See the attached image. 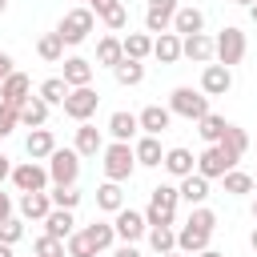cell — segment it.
<instances>
[{"mask_svg":"<svg viewBox=\"0 0 257 257\" xmlns=\"http://www.w3.org/2000/svg\"><path fill=\"white\" fill-rule=\"evenodd\" d=\"M213 229H217V213L205 209V205H193L189 221L177 229V249H181V253H201V249H209Z\"/></svg>","mask_w":257,"mask_h":257,"instance_id":"cell-1","label":"cell"},{"mask_svg":"<svg viewBox=\"0 0 257 257\" xmlns=\"http://www.w3.org/2000/svg\"><path fill=\"white\" fill-rule=\"evenodd\" d=\"M177 205H181V189H177V185H157V189L149 193L145 221H149V225H173V221H177Z\"/></svg>","mask_w":257,"mask_h":257,"instance_id":"cell-2","label":"cell"},{"mask_svg":"<svg viewBox=\"0 0 257 257\" xmlns=\"http://www.w3.org/2000/svg\"><path fill=\"white\" fill-rule=\"evenodd\" d=\"M104 161V177L108 181H128L133 173H137V153H133V145L128 141H112V145H104V153H100Z\"/></svg>","mask_w":257,"mask_h":257,"instance_id":"cell-3","label":"cell"},{"mask_svg":"<svg viewBox=\"0 0 257 257\" xmlns=\"http://www.w3.org/2000/svg\"><path fill=\"white\" fill-rule=\"evenodd\" d=\"M169 112H173V116H185V120H201V116L213 112V108H209V96H205L201 88L181 84V88L169 92Z\"/></svg>","mask_w":257,"mask_h":257,"instance_id":"cell-4","label":"cell"},{"mask_svg":"<svg viewBox=\"0 0 257 257\" xmlns=\"http://www.w3.org/2000/svg\"><path fill=\"white\" fill-rule=\"evenodd\" d=\"M92 24H96V12L84 4V8H68V12L60 16L56 32H60V40H64V44H84V40H88V32H92Z\"/></svg>","mask_w":257,"mask_h":257,"instance_id":"cell-5","label":"cell"},{"mask_svg":"<svg viewBox=\"0 0 257 257\" xmlns=\"http://www.w3.org/2000/svg\"><path fill=\"white\" fill-rule=\"evenodd\" d=\"M213 44H217V64H225V68H233V64H241L245 60V32L237 28V24H225L217 36H213Z\"/></svg>","mask_w":257,"mask_h":257,"instance_id":"cell-6","label":"cell"},{"mask_svg":"<svg viewBox=\"0 0 257 257\" xmlns=\"http://www.w3.org/2000/svg\"><path fill=\"white\" fill-rule=\"evenodd\" d=\"M96 104H100V92L92 88V84H80V88H68V96H64V116H72L76 124L80 120H88L92 112H96Z\"/></svg>","mask_w":257,"mask_h":257,"instance_id":"cell-7","label":"cell"},{"mask_svg":"<svg viewBox=\"0 0 257 257\" xmlns=\"http://www.w3.org/2000/svg\"><path fill=\"white\" fill-rule=\"evenodd\" d=\"M48 177H52V185H76V177H80V153L76 149H56L48 157Z\"/></svg>","mask_w":257,"mask_h":257,"instance_id":"cell-8","label":"cell"},{"mask_svg":"<svg viewBox=\"0 0 257 257\" xmlns=\"http://www.w3.org/2000/svg\"><path fill=\"white\" fill-rule=\"evenodd\" d=\"M48 165H40V161H24V165H16L12 169V185L20 189V193H44L48 189Z\"/></svg>","mask_w":257,"mask_h":257,"instance_id":"cell-9","label":"cell"},{"mask_svg":"<svg viewBox=\"0 0 257 257\" xmlns=\"http://www.w3.org/2000/svg\"><path fill=\"white\" fill-rule=\"evenodd\" d=\"M229 169H237V157H229L221 145H209V149L197 157V173H201V177H209V181H221Z\"/></svg>","mask_w":257,"mask_h":257,"instance_id":"cell-10","label":"cell"},{"mask_svg":"<svg viewBox=\"0 0 257 257\" xmlns=\"http://www.w3.org/2000/svg\"><path fill=\"white\" fill-rule=\"evenodd\" d=\"M112 229H116V241H141V237H149V221H145V213H137V209H116V217H112Z\"/></svg>","mask_w":257,"mask_h":257,"instance_id":"cell-11","label":"cell"},{"mask_svg":"<svg viewBox=\"0 0 257 257\" xmlns=\"http://www.w3.org/2000/svg\"><path fill=\"white\" fill-rule=\"evenodd\" d=\"M177 8H181L177 0H149V8H145V32H169Z\"/></svg>","mask_w":257,"mask_h":257,"instance_id":"cell-12","label":"cell"},{"mask_svg":"<svg viewBox=\"0 0 257 257\" xmlns=\"http://www.w3.org/2000/svg\"><path fill=\"white\" fill-rule=\"evenodd\" d=\"M181 56H189L193 64H209L217 56V44H213V36L193 32V36H181Z\"/></svg>","mask_w":257,"mask_h":257,"instance_id":"cell-13","label":"cell"},{"mask_svg":"<svg viewBox=\"0 0 257 257\" xmlns=\"http://www.w3.org/2000/svg\"><path fill=\"white\" fill-rule=\"evenodd\" d=\"M233 88V72L225 68V64H205V72H201V92L205 96H225Z\"/></svg>","mask_w":257,"mask_h":257,"instance_id":"cell-14","label":"cell"},{"mask_svg":"<svg viewBox=\"0 0 257 257\" xmlns=\"http://www.w3.org/2000/svg\"><path fill=\"white\" fill-rule=\"evenodd\" d=\"M28 96H32V80H28L24 72H12V76L0 84V100H4V104H12V108H20Z\"/></svg>","mask_w":257,"mask_h":257,"instance_id":"cell-15","label":"cell"},{"mask_svg":"<svg viewBox=\"0 0 257 257\" xmlns=\"http://www.w3.org/2000/svg\"><path fill=\"white\" fill-rule=\"evenodd\" d=\"M137 120H141V133L161 137V133L173 124V112H169L165 104H149V108H141V112H137Z\"/></svg>","mask_w":257,"mask_h":257,"instance_id":"cell-16","label":"cell"},{"mask_svg":"<svg viewBox=\"0 0 257 257\" xmlns=\"http://www.w3.org/2000/svg\"><path fill=\"white\" fill-rule=\"evenodd\" d=\"M88 8L104 20V28H112V32H120L124 24H128V12H124V4L120 0H88Z\"/></svg>","mask_w":257,"mask_h":257,"instance_id":"cell-17","label":"cell"},{"mask_svg":"<svg viewBox=\"0 0 257 257\" xmlns=\"http://www.w3.org/2000/svg\"><path fill=\"white\" fill-rule=\"evenodd\" d=\"M24 153H28L32 161H48V157L56 153V137H52V128H32L28 141H24Z\"/></svg>","mask_w":257,"mask_h":257,"instance_id":"cell-18","label":"cell"},{"mask_svg":"<svg viewBox=\"0 0 257 257\" xmlns=\"http://www.w3.org/2000/svg\"><path fill=\"white\" fill-rule=\"evenodd\" d=\"M48 213H52L48 189H44V193H20V217H24V221H44Z\"/></svg>","mask_w":257,"mask_h":257,"instance_id":"cell-19","label":"cell"},{"mask_svg":"<svg viewBox=\"0 0 257 257\" xmlns=\"http://www.w3.org/2000/svg\"><path fill=\"white\" fill-rule=\"evenodd\" d=\"M44 233L68 241V237L76 233V217H72V209H56V205H52V213L44 217Z\"/></svg>","mask_w":257,"mask_h":257,"instance_id":"cell-20","label":"cell"},{"mask_svg":"<svg viewBox=\"0 0 257 257\" xmlns=\"http://www.w3.org/2000/svg\"><path fill=\"white\" fill-rule=\"evenodd\" d=\"M173 32H177V36H193V32H205V12H201V8H193V4L177 8V16H173Z\"/></svg>","mask_w":257,"mask_h":257,"instance_id":"cell-21","label":"cell"},{"mask_svg":"<svg viewBox=\"0 0 257 257\" xmlns=\"http://www.w3.org/2000/svg\"><path fill=\"white\" fill-rule=\"evenodd\" d=\"M141 133V120H137V112H124V108H116L112 116H108V137L112 141H133Z\"/></svg>","mask_w":257,"mask_h":257,"instance_id":"cell-22","label":"cell"},{"mask_svg":"<svg viewBox=\"0 0 257 257\" xmlns=\"http://www.w3.org/2000/svg\"><path fill=\"white\" fill-rule=\"evenodd\" d=\"M173 177H189V173H197V157L185 149V145H173L169 153H165V161H161Z\"/></svg>","mask_w":257,"mask_h":257,"instance_id":"cell-23","label":"cell"},{"mask_svg":"<svg viewBox=\"0 0 257 257\" xmlns=\"http://www.w3.org/2000/svg\"><path fill=\"white\" fill-rule=\"evenodd\" d=\"M153 56L161 64H177L181 60V36L177 32H157L153 36Z\"/></svg>","mask_w":257,"mask_h":257,"instance_id":"cell-24","label":"cell"},{"mask_svg":"<svg viewBox=\"0 0 257 257\" xmlns=\"http://www.w3.org/2000/svg\"><path fill=\"white\" fill-rule=\"evenodd\" d=\"M76 153H80V157H96V153H104V137H100L96 124L80 120V128H76Z\"/></svg>","mask_w":257,"mask_h":257,"instance_id":"cell-25","label":"cell"},{"mask_svg":"<svg viewBox=\"0 0 257 257\" xmlns=\"http://www.w3.org/2000/svg\"><path fill=\"white\" fill-rule=\"evenodd\" d=\"M181 201H189V205H205L209 201V177H201V173H189V177H181Z\"/></svg>","mask_w":257,"mask_h":257,"instance_id":"cell-26","label":"cell"},{"mask_svg":"<svg viewBox=\"0 0 257 257\" xmlns=\"http://www.w3.org/2000/svg\"><path fill=\"white\" fill-rule=\"evenodd\" d=\"M48 100L44 96H28L24 104H20V124H28V128H44V120H48Z\"/></svg>","mask_w":257,"mask_h":257,"instance_id":"cell-27","label":"cell"},{"mask_svg":"<svg viewBox=\"0 0 257 257\" xmlns=\"http://www.w3.org/2000/svg\"><path fill=\"white\" fill-rule=\"evenodd\" d=\"M133 153H137V165H145V169H157V165L165 161V153H161V137H149V133L133 145Z\"/></svg>","mask_w":257,"mask_h":257,"instance_id":"cell-28","label":"cell"},{"mask_svg":"<svg viewBox=\"0 0 257 257\" xmlns=\"http://www.w3.org/2000/svg\"><path fill=\"white\" fill-rule=\"evenodd\" d=\"M84 237H88V245H92L96 253H104V249L116 245V229H112V221H92V225H84Z\"/></svg>","mask_w":257,"mask_h":257,"instance_id":"cell-29","label":"cell"},{"mask_svg":"<svg viewBox=\"0 0 257 257\" xmlns=\"http://www.w3.org/2000/svg\"><path fill=\"white\" fill-rule=\"evenodd\" d=\"M120 60H124V44H120V36H100V40H96V64L116 68Z\"/></svg>","mask_w":257,"mask_h":257,"instance_id":"cell-30","label":"cell"},{"mask_svg":"<svg viewBox=\"0 0 257 257\" xmlns=\"http://www.w3.org/2000/svg\"><path fill=\"white\" fill-rule=\"evenodd\" d=\"M64 80H68V88L92 84V60H84V56H68V60H64Z\"/></svg>","mask_w":257,"mask_h":257,"instance_id":"cell-31","label":"cell"},{"mask_svg":"<svg viewBox=\"0 0 257 257\" xmlns=\"http://www.w3.org/2000/svg\"><path fill=\"white\" fill-rule=\"evenodd\" d=\"M225 128H229V120H225V116H217V112H205V116L197 120V133H201V141H205V145H217V141L225 137Z\"/></svg>","mask_w":257,"mask_h":257,"instance_id":"cell-32","label":"cell"},{"mask_svg":"<svg viewBox=\"0 0 257 257\" xmlns=\"http://www.w3.org/2000/svg\"><path fill=\"white\" fill-rule=\"evenodd\" d=\"M96 209H104V213H116V209H124L120 181H104V185L96 189Z\"/></svg>","mask_w":257,"mask_h":257,"instance_id":"cell-33","label":"cell"},{"mask_svg":"<svg viewBox=\"0 0 257 257\" xmlns=\"http://www.w3.org/2000/svg\"><path fill=\"white\" fill-rule=\"evenodd\" d=\"M149 245H153L157 257L161 253H173L177 249V229L173 225H149Z\"/></svg>","mask_w":257,"mask_h":257,"instance_id":"cell-34","label":"cell"},{"mask_svg":"<svg viewBox=\"0 0 257 257\" xmlns=\"http://www.w3.org/2000/svg\"><path fill=\"white\" fill-rule=\"evenodd\" d=\"M120 44H124V56H128V60H145V56H153V36H149V32H128Z\"/></svg>","mask_w":257,"mask_h":257,"instance_id":"cell-35","label":"cell"},{"mask_svg":"<svg viewBox=\"0 0 257 257\" xmlns=\"http://www.w3.org/2000/svg\"><path fill=\"white\" fill-rule=\"evenodd\" d=\"M36 52H40V60L60 64V60H64V40H60V32H44V36L36 40Z\"/></svg>","mask_w":257,"mask_h":257,"instance_id":"cell-36","label":"cell"},{"mask_svg":"<svg viewBox=\"0 0 257 257\" xmlns=\"http://www.w3.org/2000/svg\"><path fill=\"white\" fill-rule=\"evenodd\" d=\"M112 76H116V84L133 88V84H141V80H145V64H141V60H128V56H124V60H120V64L112 68Z\"/></svg>","mask_w":257,"mask_h":257,"instance_id":"cell-37","label":"cell"},{"mask_svg":"<svg viewBox=\"0 0 257 257\" xmlns=\"http://www.w3.org/2000/svg\"><path fill=\"white\" fill-rule=\"evenodd\" d=\"M217 145H221V149H225L229 157H237V161H241V157H245V149H249V137H245V128L229 124V128H225V137H221Z\"/></svg>","mask_w":257,"mask_h":257,"instance_id":"cell-38","label":"cell"},{"mask_svg":"<svg viewBox=\"0 0 257 257\" xmlns=\"http://www.w3.org/2000/svg\"><path fill=\"white\" fill-rule=\"evenodd\" d=\"M221 185H225L229 197H245V193H253V177L241 173V169H229V173L221 177Z\"/></svg>","mask_w":257,"mask_h":257,"instance_id":"cell-39","label":"cell"},{"mask_svg":"<svg viewBox=\"0 0 257 257\" xmlns=\"http://www.w3.org/2000/svg\"><path fill=\"white\" fill-rule=\"evenodd\" d=\"M40 96H44L48 104H64V96H68V80H64V76H48V80L40 84Z\"/></svg>","mask_w":257,"mask_h":257,"instance_id":"cell-40","label":"cell"},{"mask_svg":"<svg viewBox=\"0 0 257 257\" xmlns=\"http://www.w3.org/2000/svg\"><path fill=\"white\" fill-rule=\"evenodd\" d=\"M32 253L36 257H68V249H64V241L60 237H36V245H32Z\"/></svg>","mask_w":257,"mask_h":257,"instance_id":"cell-41","label":"cell"},{"mask_svg":"<svg viewBox=\"0 0 257 257\" xmlns=\"http://www.w3.org/2000/svg\"><path fill=\"white\" fill-rule=\"evenodd\" d=\"M48 197H52V205H56V209H76V205H80V193H76L72 185H52V193H48Z\"/></svg>","mask_w":257,"mask_h":257,"instance_id":"cell-42","label":"cell"},{"mask_svg":"<svg viewBox=\"0 0 257 257\" xmlns=\"http://www.w3.org/2000/svg\"><path fill=\"white\" fill-rule=\"evenodd\" d=\"M64 249H68V257H96V249L88 245V237H84V229H76L68 241H64Z\"/></svg>","mask_w":257,"mask_h":257,"instance_id":"cell-43","label":"cell"},{"mask_svg":"<svg viewBox=\"0 0 257 257\" xmlns=\"http://www.w3.org/2000/svg\"><path fill=\"white\" fill-rule=\"evenodd\" d=\"M20 237H24V221H20V217L0 221V241H4V245H16Z\"/></svg>","mask_w":257,"mask_h":257,"instance_id":"cell-44","label":"cell"},{"mask_svg":"<svg viewBox=\"0 0 257 257\" xmlns=\"http://www.w3.org/2000/svg\"><path fill=\"white\" fill-rule=\"evenodd\" d=\"M16 124H20V108H12V104L0 100V137H8Z\"/></svg>","mask_w":257,"mask_h":257,"instance_id":"cell-45","label":"cell"},{"mask_svg":"<svg viewBox=\"0 0 257 257\" xmlns=\"http://www.w3.org/2000/svg\"><path fill=\"white\" fill-rule=\"evenodd\" d=\"M112 257H141V249H137L133 241H120V245L112 249Z\"/></svg>","mask_w":257,"mask_h":257,"instance_id":"cell-46","label":"cell"},{"mask_svg":"<svg viewBox=\"0 0 257 257\" xmlns=\"http://www.w3.org/2000/svg\"><path fill=\"white\" fill-rule=\"evenodd\" d=\"M12 64H16V60H12V56H8V52H0V84H4V80H8V76H12V72H16V68H12Z\"/></svg>","mask_w":257,"mask_h":257,"instance_id":"cell-47","label":"cell"},{"mask_svg":"<svg viewBox=\"0 0 257 257\" xmlns=\"http://www.w3.org/2000/svg\"><path fill=\"white\" fill-rule=\"evenodd\" d=\"M8 217H12V197L0 189V221H8Z\"/></svg>","mask_w":257,"mask_h":257,"instance_id":"cell-48","label":"cell"},{"mask_svg":"<svg viewBox=\"0 0 257 257\" xmlns=\"http://www.w3.org/2000/svg\"><path fill=\"white\" fill-rule=\"evenodd\" d=\"M8 177H12V161H8V157H4V153H0V185H4V181H8Z\"/></svg>","mask_w":257,"mask_h":257,"instance_id":"cell-49","label":"cell"},{"mask_svg":"<svg viewBox=\"0 0 257 257\" xmlns=\"http://www.w3.org/2000/svg\"><path fill=\"white\" fill-rule=\"evenodd\" d=\"M193 257H225V253H217V249H201V253H193Z\"/></svg>","mask_w":257,"mask_h":257,"instance_id":"cell-50","label":"cell"},{"mask_svg":"<svg viewBox=\"0 0 257 257\" xmlns=\"http://www.w3.org/2000/svg\"><path fill=\"white\" fill-rule=\"evenodd\" d=\"M249 249L257 253V225H253V233H249Z\"/></svg>","mask_w":257,"mask_h":257,"instance_id":"cell-51","label":"cell"},{"mask_svg":"<svg viewBox=\"0 0 257 257\" xmlns=\"http://www.w3.org/2000/svg\"><path fill=\"white\" fill-rule=\"evenodd\" d=\"M0 257H12V245H4V241H0Z\"/></svg>","mask_w":257,"mask_h":257,"instance_id":"cell-52","label":"cell"},{"mask_svg":"<svg viewBox=\"0 0 257 257\" xmlns=\"http://www.w3.org/2000/svg\"><path fill=\"white\" fill-rule=\"evenodd\" d=\"M249 20H253V24H257V4H249Z\"/></svg>","mask_w":257,"mask_h":257,"instance_id":"cell-53","label":"cell"},{"mask_svg":"<svg viewBox=\"0 0 257 257\" xmlns=\"http://www.w3.org/2000/svg\"><path fill=\"white\" fill-rule=\"evenodd\" d=\"M161 257H185V253H181V249H173V253H161Z\"/></svg>","mask_w":257,"mask_h":257,"instance_id":"cell-54","label":"cell"},{"mask_svg":"<svg viewBox=\"0 0 257 257\" xmlns=\"http://www.w3.org/2000/svg\"><path fill=\"white\" fill-rule=\"evenodd\" d=\"M233 4H241V8H249V4H257V0H233Z\"/></svg>","mask_w":257,"mask_h":257,"instance_id":"cell-55","label":"cell"},{"mask_svg":"<svg viewBox=\"0 0 257 257\" xmlns=\"http://www.w3.org/2000/svg\"><path fill=\"white\" fill-rule=\"evenodd\" d=\"M4 8H8V0H0V12H4Z\"/></svg>","mask_w":257,"mask_h":257,"instance_id":"cell-56","label":"cell"},{"mask_svg":"<svg viewBox=\"0 0 257 257\" xmlns=\"http://www.w3.org/2000/svg\"><path fill=\"white\" fill-rule=\"evenodd\" d=\"M253 221H257V201H253Z\"/></svg>","mask_w":257,"mask_h":257,"instance_id":"cell-57","label":"cell"},{"mask_svg":"<svg viewBox=\"0 0 257 257\" xmlns=\"http://www.w3.org/2000/svg\"><path fill=\"white\" fill-rule=\"evenodd\" d=\"M253 193H257V177H253Z\"/></svg>","mask_w":257,"mask_h":257,"instance_id":"cell-58","label":"cell"},{"mask_svg":"<svg viewBox=\"0 0 257 257\" xmlns=\"http://www.w3.org/2000/svg\"><path fill=\"white\" fill-rule=\"evenodd\" d=\"M96 257H100V253H96Z\"/></svg>","mask_w":257,"mask_h":257,"instance_id":"cell-59","label":"cell"}]
</instances>
